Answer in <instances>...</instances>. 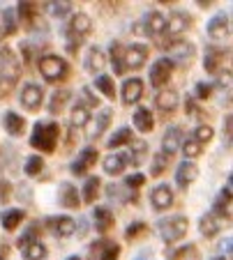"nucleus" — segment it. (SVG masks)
Returning a JSON list of instances; mask_svg holds the SVG:
<instances>
[{
	"instance_id": "52",
	"label": "nucleus",
	"mask_w": 233,
	"mask_h": 260,
	"mask_svg": "<svg viewBox=\"0 0 233 260\" xmlns=\"http://www.w3.org/2000/svg\"><path fill=\"white\" fill-rule=\"evenodd\" d=\"M183 152H185V157H198L201 154V145L196 141H187V143H183Z\"/></svg>"
},
{
	"instance_id": "61",
	"label": "nucleus",
	"mask_w": 233,
	"mask_h": 260,
	"mask_svg": "<svg viewBox=\"0 0 233 260\" xmlns=\"http://www.w3.org/2000/svg\"><path fill=\"white\" fill-rule=\"evenodd\" d=\"M213 260H226V258H224V255H217V258H213Z\"/></svg>"
},
{
	"instance_id": "54",
	"label": "nucleus",
	"mask_w": 233,
	"mask_h": 260,
	"mask_svg": "<svg viewBox=\"0 0 233 260\" xmlns=\"http://www.w3.org/2000/svg\"><path fill=\"white\" fill-rule=\"evenodd\" d=\"M10 196V182H0V203H5Z\"/></svg>"
},
{
	"instance_id": "56",
	"label": "nucleus",
	"mask_w": 233,
	"mask_h": 260,
	"mask_svg": "<svg viewBox=\"0 0 233 260\" xmlns=\"http://www.w3.org/2000/svg\"><path fill=\"white\" fill-rule=\"evenodd\" d=\"M88 226H90V223H88V219H85V216H83V219L79 221V228H76V231H79V235H81V237H83L85 233H88Z\"/></svg>"
},
{
	"instance_id": "6",
	"label": "nucleus",
	"mask_w": 233,
	"mask_h": 260,
	"mask_svg": "<svg viewBox=\"0 0 233 260\" xmlns=\"http://www.w3.org/2000/svg\"><path fill=\"white\" fill-rule=\"evenodd\" d=\"M157 46H162V49H166L169 51V62L171 64H176V62H180V64H189V60L194 58V46L189 44V42H185V40H164V42H157Z\"/></svg>"
},
{
	"instance_id": "60",
	"label": "nucleus",
	"mask_w": 233,
	"mask_h": 260,
	"mask_svg": "<svg viewBox=\"0 0 233 260\" xmlns=\"http://www.w3.org/2000/svg\"><path fill=\"white\" fill-rule=\"evenodd\" d=\"M67 260H81V258H79V255H70V258H67Z\"/></svg>"
},
{
	"instance_id": "30",
	"label": "nucleus",
	"mask_w": 233,
	"mask_h": 260,
	"mask_svg": "<svg viewBox=\"0 0 233 260\" xmlns=\"http://www.w3.org/2000/svg\"><path fill=\"white\" fill-rule=\"evenodd\" d=\"M222 219H217L215 214H203L201 219H198V231H201V235L203 237H215L219 231H222Z\"/></svg>"
},
{
	"instance_id": "26",
	"label": "nucleus",
	"mask_w": 233,
	"mask_h": 260,
	"mask_svg": "<svg viewBox=\"0 0 233 260\" xmlns=\"http://www.w3.org/2000/svg\"><path fill=\"white\" fill-rule=\"evenodd\" d=\"M196 166H194L192 161H183L178 164V171H176V184H178L180 189H187L189 184H192L194 180H196Z\"/></svg>"
},
{
	"instance_id": "35",
	"label": "nucleus",
	"mask_w": 233,
	"mask_h": 260,
	"mask_svg": "<svg viewBox=\"0 0 233 260\" xmlns=\"http://www.w3.org/2000/svg\"><path fill=\"white\" fill-rule=\"evenodd\" d=\"M99 187H102L99 177H88V180H85V184H83V191H81L83 203H95V198L99 196Z\"/></svg>"
},
{
	"instance_id": "58",
	"label": "nucleus",
	"mask_w": 233,
	"mask_h": 260,
	"mask_svg": "<svg viewBox=\"0 0 233 260\" xmlns=\"http://www.w3.org/2000/svg\"><path fill=\"white\" fill-rule=\"evenodd\" d=\"M219 249H222V251H228V249H231V240H224L222 244H219Z\"/></svg>"
},
{
	"instance_id": "9",
	"label": "nucleus",
	"mask_w": 233,
	"mask_h": 260,
	"mask_svg": "<svg viewBox=\"0 0 233 260\" xmlns=\"http://www.w3.org/2000/svg\"><path fill=\"white\" fill-rule=\"evenodd\" d=\"M208 35H210V40H215V42H228V37H231V25H228L226 12H217V14L208 21Z\"/></svg>"
},
{
	"instance_id": "46",
	"label": "nucleus",
	"mask_w": 233,
	"mask_h": 260,
	"mask_svg": "<svg viewBox=\"0 0 233 260\" xmlns=\"http://www.w3.org/2000/svg\"><path fill=\"white\" fill-rule=\"evenodd\" d=\"M118 255H120V246L115 242H106L104 251H102V255L97 260H118Z\"/></svg>"
},
{
	"instance_id": "59",
	"label": "nucleus",
	"mask_w": 233,
	"mask_h": 260,
	"mask_svg": "<svg viewBox=\"0 0 233 260\" xmlns=\"http://www.w3.org/2000/svg\"><path fill=\"white\" fill-rule=\"evenodd\" d=\"M196 5H201V7H203V10H206V7H210V5H213V3H210V0H198Z\"/></svg>"
},
{
	"instance_id": "24",
	"label": "nucleus",
	"mask_w": 233,
	"mask_h": 260,
	"mask_svg": "<svg viewBox=\"0 0 233 260\" xmlns=\"http://www.w3.org/2000/svg\"><path fill=\"white\" fill-rule=\"evenodd\" d=\"M16 16L28 30H33L37 25V3H19L16 7Z\"/></svg>"
},
{
	"instance_id": "10",
	"label": "nucleus",
	"mask_w": 233,
	"mask_h": 260,
	"mask_svg": "<svg viewBox=\"0 0 233 260\" xmlns=\"http://www.w3.org/2000/svg\"><path fill=\"white\" fill-rule=\"evenodd\" d=\"M21 106L25 108V111H40L42 106V99H44V90H42V85L37 83H25L23 90H21Z\"/></svg>"
},
{
	"instance_id": "15",
	"label": "nucleus",
	"mask_w": 233,
	"mask_h": 260,
	"mask_svg": "<svg viewBox=\"0 0 233 260\" xmlns=\"http://www.w3.org/2000/svg\"><path fill=\"white\" fill-rule=\"evenodd\" d=\"M106 64V53L99 46H90L88 51H85V58H83V67L85 72L90 74H99L102 69H104Z\"/></svg>"
},
{
	"instance_id": "14",
	"label": "nucleus",
	"mask_w": 233,
	"mask_h": 260,
	"mask_svg": "<svg viewBox=\"0 0 233 260\" xmlns=\"http://www.w3.org/2000/svg\"><path fill=\"white\" fill-rule=\"evenodd\" d=\"M58 203L60 207H67V210H79L81 205V198H79V191L72 182H63L58 189Z\"/></svg>"
},
{
	"instance_id": "47",
	"label": "nucleus",
	"mask_w": 233,
	"mask_h": 260,
	"mask_svg": "<svg viewBox=\"0 0 233 260\" xmlns=\"http://www.w3.org/2000/svg\"><path fill=\"white\" fill-rule=\"evenodd\" d=\"M143 182H145V175H141V173H134V175H127L125 184H127L129 191H136V189L143 187Z\"/></svg>"
},
{
	"instance_id": "3",
	"label": "nucleus",
	"mask_w": 233,
	"mask_h": 260,
	"mask_svg": "<svg viewBox=\"0 0 233 260\" xmlns=\"http://www.w3.org/2000/svg\"><path fill=\"white\" fill-rule=\"evenodd\" d=\"M90 28H93V23H90V19L85 14H74L70 19V23H67V30H65V49L70 51V53H76V49L81 46V42H83V37L90 32Z\"/></svg>"
},
{
	"instance_id": "48",
	"label": "nucleus",
	"mask_w": 233,
	"mask_h": 260,
	"mask_svg": "<svg viewBox=\"0 0 233 260\" xmlns=\"http://www.w3.org/2000/svg\"><path fill=\"white\" fill-rule=\"evenodd\" d=\"M213 90H215V85L213 83H196V88H194V94H196V99H208L210 94H213Z\"/></svg>"
},
{
	"instance_id": "5",
	"label": "nucleus",
	"mask_w": 233,
	"mask_h": 260,
	"mask_svg": "<svg viewBox=\"0 0 233 260\" xmlns=\"http://www.w3.org/2000/svg\"><path fill=\"white\" fill-rule=\"evenodd\" d=\"M40 72L49 83H58L70 74V64L65 62L60 55H42L40 58Z\"/></svg>"
},
{
	"instance_id": "32",
	"label": "nucleus",
	"mask_w": 233,
	"mask_h": 260,
	"mask_svg": "<svg viewBox=\"0 0 233 260\" xmlns=\"http://www.w3.org/2000/svg\"><path fill=\"white\" fill-rule=\"evenodd\" d=\"M95 228L99 233H106L113 228V214L109 207H95Z\"/></svg>"
},
{
	"instance_id": "33",
	"label": "nucleus",
	"mask_w": 233,
	"mask_h": 260,
	"mask_svg": "<svg viewBox=\"0 0 233 260\" xmlns=\"http://www.w3.org/2000/svg\"><path fill=\"white\" fill-rule=\"evenodd\" d=\"M106 196L118 203H134L136 201V191L123 189V187H118V184H109V187H106Z\"/></svg>"
},
{
	"instance_id": "1",
	"label": "nucleus",
	"mask_w": 233,
	"mask_h": 260,
	"mask_svg": "<svg viewBox=\"0 0 233 260\" xmlns=\"http://www.w3.org/2000/svg\"><path fill=\"white\" fill-rule=\"evenodd\" d=\"M21 79V62L16 53L7 46L0 49V99H7V94L14 90Z\"/></svg>"
},
{
	"instance_id": "4",
	"label": "nucleus",
	"mask_w": 233,
	"mask_h": 260,
	"mask_svg": "<svg viewBox=\"0 0 233 260\" xmlns=\"http://www.w3.org/2000/svg\"><path fill=\"white\" fill-rule=\"evenodd\" d=\"M187 228H189V221L185 214H173V216H166L157 223V231L162 235V240L166 244H173V242L183 240L187 235Z\"/></svg>"
},
{
	"instance_id": "2",
	"label": "nucleus",
	"mask_w": 233,
	"mask_h": 260,
	"mask_svg": "<svg viewBox=\"0 0 233 260\" xmlns=\"http://www.w3.org/2000/svg\"><path fill=\"white\" fill-rule=\"evenodd\" d=\"M58 136H60V127L55 122H37L33 127L30 134V145L40 150V152H55V145H58Z\"/></svg>"
},
{
	"instance_id": "19",
	"label": "nucleus",
	"mask_w": 233,
	"mask_h": 260,
	"mask_svg": "<svg viewBox=\"0 0 233 260\" xmlns=\"http://www.w3.org/2000/svg\"><path fill=\"white\" fill-rule=\"evenodd\" d=\"M155 106L164 115L173 113L176 108H178V92L176 90H159L157 97H155Z\"/></svg>"
},
{
	"instance_id": "21",
	"label": "nucleus",
	"mask_w": 233,
	"mask_h": 260,
	"mask_svg": "<svg viewBox=\"0 0 233 260\" xmlns=\"http://www.w3.org/2000/svg\"><path fill=\"white\" fill-rule=\"evenodd\" d=\"M226 51L219 49V46H208L206 49V58H203V67L206 72L210 74V76H215V74H219V64H222V60L226 58Z\"/></svg>"
},
{
	"instance_id": "51",
	"label": "nucleus",
	"mask_w": 233,
	"mask_h": 260,
	"mask_svg": "<svg viewBox=\"0 0 233 260\" xmlns=\"http://www.w3.org/2000/svg\"><path fill=\"white\" fill-rule=\"evenodd\" d=\"M166 161H169V157H166V154H162V157H155V161H153V168H150V173H153V175H162L164 171H166Z\"/></svg>"
},
{
	"instance_id": "17",
	"label": "nucleus",
	"mask_w": 233,
	"mask_h": 260,
	"mask_svg": "<svg viewBox=\"0 0 233 260\" xmlns=\"http://www.w3.org/2000/svg\"><path fill=\"white\" fill-rule=\"evenodd\" d=\"M183 145V129L178 127V124H173V127L166 129V134H164L162 138V150L166 157H171V154L178 152V147Z\"/></svg>"
},
{
	"instance_id": "43",
	"label": "nucleus",
	"mask_w": 233,
	"mask_h": 260,
	"mask_svg": "<svg viewBox=\"0 0 233 260\" xmlns=\"http://www.w3.org/2000/svg\"><path fill=\"white\" fill-rule=\"evenodd\" d=\"M44 10L49 12L51 16H67L72 12V3H44Z\"/></svg>"
},
{
	"instance_id": "13",
	"label": "nucleus",
	"mask_w": 233,
	"mask_h": 260,
	"mask_svg": "<svg viewBox=\"0 0 233 260\" xmlns=\"http://www.w3.org/2000/svg\"><path fill=\"white\" fill-rule=\"evenodd\" d=\"M171 72H173V64L166 58H159L157 62L150 67V83H153L155 88H162L164 83H169Z\"/></svg>"
},
{
	"instance_id": "41",
	"label": "nucleus",
	"mask_w": 233,
	"mask_h": 260,
	"mask_svg": "<svg viewBox=\"0 0 233 260\" xmlns=\"http://www.w3.org/2000/svg\"><path fill=\"white\" fill-rule=\"evenodd\" d=\"M111 62H113V74L115 76H123L125 74V60H123V49H120L118 42H113L111 44Z\"/></svg>"
},
{
	"instance_id": "34",
	"label": "nucleus",
	"mask_w": 233,
	"mask_h": 260,
	"mask_svg": "<svg viewBox=\"0 0 233 260\" xmlns=\"http://www.w3.org/2000/svg\"><path fill=\"white\" fill-rule=\"evenodd\" d=\"M70 90H55L53 94H51V99H49V113H53V115H58L60 111H63V106L67 102H70Z\"/></svg>"
},
{
	"instance_id": "31",
	"label": "nucleus",
	"mask_w": 233,
	"mask_h": 260,
	"mask_svg": "<svg viewBox=\"0 0 233 260\" xmlns=\"http://www.w3.org/2000/svg\"><path fill=\"white\" fill-rule=\"evenodd\" d=\"M25 219V212L23 210H5L3 212V214H0V221H3V228H5V231H16V228L21 226V221Z\"/></svg>"
},
{
	"instance_id": "12",
	"label": "nucleus",
	"mask_w": 233,
	"mask_h": 260,
	"mask_svg": "<svg viewBox=\"0 0 233 260\" xmlns=\"http://www.w3.org/2000/svg\"><path fill=\"white\" fill-rule=\"evenodd\" d=\"M150 203H153V210L164 212L173 205V189L169 184H157V187L150 191Z\"/></svg>"
},
{
	"instance_id": "20",
	"label": "nucleus",
	"mask_w": 233,
	"mask_h": 260,
	"mask_svg": "<svg viewBox=\"0 0 233 260\" xmlns=\"http://www.w3.org/2000/svg\"><path fill=\"white\" fill-rule=\"evenodd\" d=\"M95 161H97V150H95V147H85V150H81L79 159L72 161V166H70L72 175H85V171H88Z\"/></svg>"
},
{
	"instance_id": "37",
	"label": "nucleus",
	"mask_w": 233,
	"mask_h": 260,
	"mask_svg": "<svg viewBox=\"0 0 233 260\" xmlns=\"http://www.w3.org/2000/svg\"><path fill=\"white\" fill-rule=\"evenodd\" d=\"M40 233H42V226L37 223V221H33L28 228H25V233L19 237V242H16V246L19 249H23V246H28V244H33V242H40L37 237H40Z\"/></svg>"
},
{
	"instance_id": "25",
	"label": "nucleus",
	"mask_w": 233,
	"mask_h": 260,
	"mask_svg": "<svg viewBox=\"0 0 233 260\" xmlns=\"http://www.w3.org/2000/svg\"><path fill=\"white\" fill-rule=\"evenodd\" d=\"M132 122H134V127L139 129L141 134L153 132V127H155V118H153V113H150V108H145V106L136 108L134 115H132Z\"/></svg>"
},
{
	"instance_id": "29",
	"label": "nucleus",
	"mask_w": 233,
	"mask_h": 260,
	"mask_svg": "<svg viewBox=\"0 0 233 260\" xmlns=\"http://www.w3.org/2000/svg\"><path fill=\"white\" fill-rule=\"evenodd\" d=\"M127 157H129V161L134 164L136 168H141V164L145 161V157H148V143L145 141H141V138H132L129 141V152H127Z\"/></svg>"
},
{
	"instance_id": "62",
	"label": "nucleus",
	"mask_w": 233,
	"mask_h": 260,
	"mask_svg": "<svg viewBox=\"0 0 233 260\" xmlns=\"http://www.w3.org/2000/svg\"><path fill=\"white\" fill-rule=\"evenodd\" d=\"M0 260H5V258H0Z\"/></svg>"
},
{
	"instance_id": "7",
	"label": "nucleus",
	"mask_w": 233,
	"mask_h": 260,
	"mask_svg": "<svg viewBox=\"0 0 233 260\" xmlns=\"http://www.w3.org/2000/svg\"><path fill=\"white\" fill-rule=\"evenodd\" d=\"M139 23L141 25H136V32H143L148 37H155V40H159V35L166 32V19H164L162 12H148Z\"/></svg>"
},
{
	"instance_id": "18",
	"label": "nucleus",
	"mask_w": 233,
	"mask_h": 260,
	"mask_svg": "<svg viewBox=\"0 0 233 260\" xmlns=\"http://www.w3.org/2000/svg\"><path fill=\"white\" fill-rule=\"evenodd\" d=\"M228 205H231V182H228L226 187H222L219 196L215 198V203H213V212H210V214H215L217 219H222L224 223H226L228 221Z\"/></svg>"
},
{
	"instance_id": "8",
	"label": "nucleus",
	"mask_w": 233,
	"mask_h": 260,
	"mask_svg": "<svg viewBox=\"0 0 233 260\" xmlns=\"http://www.w3.org/2000/svg\"><path fill=\"white\" fill-rule=\"evenodd\" d=\"M46 231L51 233V235L55 237H70L76 233V221L72 219V216L67 214H60V216H49V219L44 221Z\"/></svg>"
},
{
	"instance_id": "38",
	"label": "nucleus",
	"mask_w": 233,
	"mask_h": 260,
	"mask_svg": "<svg viewBox=\"0 0 233 260\" xmlns=\"http://www.w3.org/2000/svg\"><path fill=\"white\" fill-rule=\"evenodd\" d=\"M21 255H23V260H44L46 258V246L42 244V242H33V244H28V246L21 249Z\"/></svg>"
},
{
	"instance_id": "28",
	"label": "nucleus",
	"mask_w": 233,
	"mask_h": 260,
	"mask_svg": "<svg viewBox=\"0 0 233 260\" xmlns=\"http://www.w3.org/2000/svg\"><path fill=\"white\" fill-rule=\"evenodd\" d=\"M111 120H113V111L111 108H106V111H102V113H97V118H95V122H93V127H90V141H97L102 134L109 129V124H111Z\"/></svg>"
},
{
	"instance_id": "49",
	"label": "nucleus",
	"mask_w": 233,
	"mask_h": 260,
	"mask_svg": "<svg viewBox=\"0 0 233 260\" xmlns=\"http://www.w3.org/2000/svg\"><path fill=\"white\" fill-rule=\"evenodd\" d=\"M141 233H145V223H143V221H134L132 226H127V231H125V237H127V240H134V237L141 235Z\"/></svg>"
},
{
	"instance_id": "57",
	"label": "nucleus",
	"mask_w": 233,
	"mask_h": 260,
	"mask_svg": "<svg viewBox=\"0 0 233 260\" xmlns=\"http://www.w3.org/2000/svg\"><path fill=\"white\" fill-rule=\"evenodd\" d=\"M150 255H153V251H150V249H143L134 260H150Z\"/></svg>"
},
{
	"instance_id": "39",
	"label": "nucleus",
	"mask_w": 233,
	"mask_h": 260,
	"mask_svg": "<svg viewBox=\"0 0 233 260\" xmlns=\"http://www.w3.org/2000/svg\"><path fill=\"white\" fill-rule=\"evenodd\" d=\"M70 122H72V127H76V129L85 127V124L90 122V113H88V108H85V106H81V104H76V106L72 108Z\"/></svg>"
},
{
	"instance_id": "53",
	"label": "nucleus",
	"mask_w": 233,
	"mask_h": 260,
	"mask_svg": "<svg viewBox=\"0 0 233 260\" xmlns=\"http://www.w3.org/2000/svg\"><path fill=\"white\" fill-rule=\"evenodd\" d=\"M104 246H106V240L104 242L102 240L93 242V246H90V260H97L99 255H102V251H104Z\"/></svg>"
},
{
	"instance_id": "22",
	"label": "nucleus",
	"mask_w": 233,
	"mask_h": 260,
	"mask_svg": "<svg viewBox=\"0 0 233 260\" xmlns=\"http://www.w3.org/2000/svg\"><path fill=\"white\" fill-rule=\"evenodd\" d=\"M189 25H192V16H189L187 12H183V10L173 12V14L169 16V21H166V30H169L171 35H183V32H187Z\"/></svg>"
},
{
	"instance_id": "45",
	"label": "nucleus",
	"mask_w": 233,
	"mask_h": 260,
	"mask_svg": "<svg viewBox=\"0 0 233 260\" xmlns=\"http://www.w3.org/2000/svg\"><path fill=\"white\" fill-rule=\"evenodd\" d=\"M213 127H208V124H198L196 129H194V138L192 141H196L198 145H201V143H208L210 138H213Z\"/></svg>"
},
{
	"instance_id": "42",
	"label": "nucleus",
	"mask_w": 233,
	"mask_h": 260,
	"mask_svg": "<svg viewBox=\"0 0 233 260\" xmlns=\"http://www.w3.org/2000/svg\"><path fill=\"white\" fill-rule=\"evenodd\" d=\"M16 30H19V25H16V14L12 10H5L3 12V35L10 37V35H14Z\"/></svg>"
},
{
	"instance_id": "27",
	"label": "nucleus",
	"mask_w": 233,
	"mask_h": 260,
	"mask_svg": "<svg viewBox=\"0 0 233 260\" xmlns=\"http://www.w3.org/2000/svg\"><path fill=\"white\" fill-rule=\"evenodd\" d=\"M127 164H129L127 152H111L109 157L104 159V173H109V175H120Z\"/></svg>"
},
{
	"instance_id": "44",
	"label": "nucleus",
	"mask_w": 233,
	"mask_h": 260,
	"mask_svg": "<svg viewBox=\"0 0 233 260\" xmlns=\"http://www.w3.org/2000/svg\"><path fill=\"white\" fill-rule=\"evenodd\" d=\"M129 141H132V129L120 127L118 132L109 138V147H120V145H125V143H129Z\"/></svg>"
},
{
	"instance_id": "55",
	"label": "nucleus",
	"mask_w": 233,
	"mask_h": 260,
	"mask_svg": "<svg viewBox=\"0 0 233 260\" xmlns=\"http://www.w3.org/2000/svg\"><path fill=\"white\" fill-rule=\"evenodd\" d=\"M224 138H226V145L231 143V115L226 118V122H224Z\"/></svg>"
},
{
	"instance_id": "40",
	"label": "nucleus",
	"mask_w": 233,
	"mask_h": 260,
	"mask_svg": "<svg viewBox=\"0 0 233 260\" xmlns=\"http://www.w3.org/2000/svg\"><path fill=\"white\" fill-rule=\"evenodd\" d=\"M42 171H44V159L37 157V154H30V157L25 159V164H23V173L28 177H37Z\"/></svg>"
},
{
	"instance_id": "23",
	"label": "nucleus",
	"mask_w": 233,
	"mask_h": 260,
	"mask_svg": "<svg viewBox=\"0 0 233 260\" xmlns=\"http://www.w3.org/2000/svg\"><path fill=\"white\" fill-rule=\"evenodd\" d=\"M3 127H5V132L12 134V136H23L25 120H23V115H19L16 111H7V113L3 115Z\"/></svg>"
},
{
	"instance_id": "36",
	"label": "nucleus",
	"mask_w": 233,
	"mask_h": 260,
	"mask_svg": "<svg viewBox=\"0 0 233 260\" xmlns=\"http://www.w3.org/2000/svg\"><path fill=\"white\" fill-rule=\"evenodd\" d=\"M95 88L104 94L106 99H115L113 79H111V76H106V74H97V79H95Z\"/></svg>"
},
{
	"instance_id": "11",
	"label": "nucleus",
	"mask_w": 233,
	"mask_h": 260,
	"mask_svg": "<svg viewBox=\"0 0 233 260\" xmlns=\"http://www.w3.org/2000/svg\"><path fill=\"white\" fill-rule=\"evenodd\" d=\"M123 60H125V69H141L148 60V46L143 44H132L125 49L123 53Z\"/></svg>"
},
{
	"instance_id": "16",
	"label": "nucleus",
	"mask_w": 233,
	"mask_h": 260,
	"mask_svg": "<svg viewBox=\"0 0 233 260\" xmlns=\"http://www.w3.org/2000/svg\"><path fill=\"white\" fill-rule=\"evenodd\" d=\"M120 94H123V104L125 106H132V104H136L141 99V94H143V81L141 79H127L123 83V90H120Z\"/></svg>"
},
{
	"instance_id": "50",
	"label": "nucleus",
	"mask_w": 233,
	"mask_h": 260,
	"mask_svg": "<svg viewBox=\"0 0 233 260\" xmlns=\"http://www.w3.org/2000/svg\"><path fill=\"white\" fill-rule=\"evenodd\" d=\"M81 102H83V104H81V106H85V108H88V106H97V104H99V99L95 97V94H93V90H90V88H81Z\"/></svg>"
}]
</instances>
